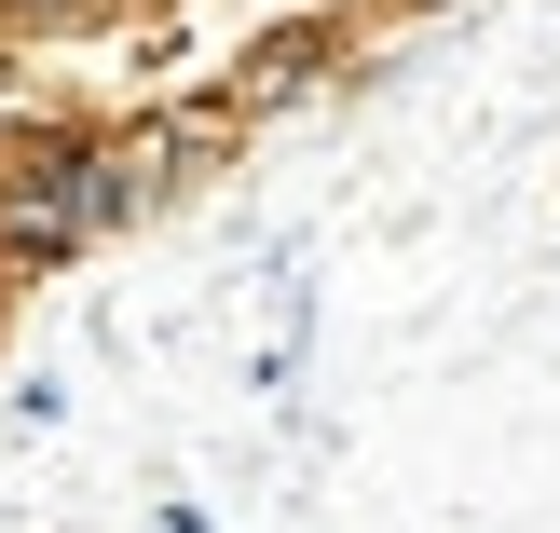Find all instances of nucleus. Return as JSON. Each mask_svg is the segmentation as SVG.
<instances>
[{"instance_id":"obj_2","label":"nucleus","mask_w":560,"mask_h":533,"mask_svg":"<svg viewBox=\"0 0 560 533\" xmlns=\"http://www.w3.org/2000/svg\"><path fill=\"white\" fill-rule=\"evenodd\" d=\"M109 0H0V27H14V42H42V27H96Z\"/></svg>"},{"instance_id":"obj_3","label":"nucleus","mask_w":560,"mask_h":533,"mask_svg":"<svg viewBox=\"0 0 560 533\" xmlns=\"http://www.w3.org/2000/svg\"><path fill=\"white\" fill-rule=\"evenodd\" d=\"M383 14H452V0H383Z\"/></svg>"},{"instance_id":"obj_1","label":"nucleus","mask_w":560,"mask_h":533,"mask_svg":"<svg viewBox=\"0 0 560 533\" xmlns=\"http://www.w3.org/2000/svg\"><path fill=\"white\" fill-rule=\"evenodd\" d=\"M328 82V27H260V42L233 55V82H219V96L246 109V124H260V109H288V96H315Z\"/></svg>"}]
</instances>
